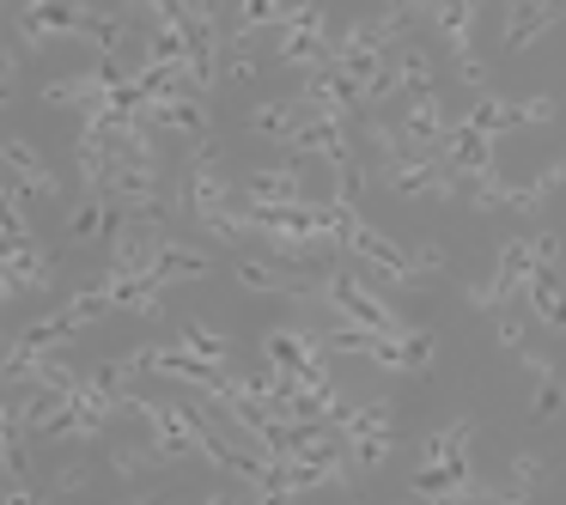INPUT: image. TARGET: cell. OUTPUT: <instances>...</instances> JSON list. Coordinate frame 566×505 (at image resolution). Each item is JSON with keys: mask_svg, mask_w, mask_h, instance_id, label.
Returning <instances> with one entry per match:
<instances>
[{"mask_svg": "<svg viewBox=\"0 0 566 505\" xmlns=\"http://www.w3.org/2000/svg\"><path fill=\"white\" fill-rule=\"evenodd\" d=\"M323 305H330L342 323H359V329H384V335H402L396 311H390V305H378V293H371V287L354 274V268H330V274H323Z\"/></svg>", "mask_w": 566, "mask_h": 505, "instance_id": "obj_1", "label": "cell"}, {"mask_svg": "<svg viewBox=\"0 0 566 505\" xmlns=\"http://www.w3.org/2000/svg\"><path fill=\"white\" fill-rule=\"evenodd\" d=\"M299 98H304V110H311V116H335V122H354V110H359V86L342 74V61L304 67Z\"/></svg>", "mask_w": 566, "mask_h": 505, "instance_id": "obj_2", "label": "cell"}, {"mask_svg": "<svg viewBox=\"0 0 566 505\" xmlns=\"http://www.w3.org/2000/svg\"><path fill=\"white\" fill-rule=\"evenodd\" d=\"M86 19H92L86 0H31V7H19V31H25L31 49L55 31H86Z\"/></svg>", "mask_w": 566, "mask_h": 505, "instance_id": "obj_3", "label": "cell"}, {"mask_svg": "<svg viewBox=\"0 0 566 505\" xmlns=\"http://www.w3.org/2000/svg\"><path fill=\"white\" fill-rule=\"evenodd\" d=\"M299 177H304V153L280 147L275 165H256V171L244 177V195H251V201H304Z\"/></svg>", "mask_w": 566, "mask_h": 505, "instance_id": "obj_4", "label": "cell"}, {"mask_svg": "<svg viewBox=\"0 0 566 505\" xmlns=\"http://www.w3.org/2000/svg\"><path fill=\"white\" fill-rule=\"evenodd\" d=\"M347 256H359V262H371L384 280H421V268H414V250H396L384 232H371L366 220L354 226V238H347Z\"/></svg>", "mask_w": 566, "mask_h": 505, "instance_id": "obj_5", "label": "cell"}, {"mask_svg": "<svg viewBox=\"0 0 566 505\" xmlns=\"http://www.w3.org/2000/svg\"><path fill=\"white\" fill-rule=\"evenodd\" d=\"M116 311H134V317H158V299H165V280L146 268V274H104Z\"/></svg>", "mask_w": 566, "mask_h": 505, "instance_id": "obj_6", "label": "cell"}, {"mask_svg": "<svg viewBox=\"0 0 566 505\" xmlns=\"http://www.w3.org/2000/svg\"><path fill=\"white\" fill-rule=\"evenodd\" d=\"M304 116H311V110H304V98H275V104H256L251 110V134H268L275 147H287L292 134L304 128Z\"/></svg>", "mask_w": 566, "mask_h": 505, "instance_id": "obj_7", "label": "cell"}, {"mask_svg": "<svg viewBox=\"0 0 566 505\" xmlns=\"http://www.w3.org/2000/svg\"><path fill=\"white\" fill-rule=\"evenodd\" d=\"M49 256L37 250L31 238H19V244H7V293H19V287H31V293H43L49 287Z\"/></svg>", "mask_w": 566, "mask_h": 505, "instance_id": "obj_8", "label": "cell"}, {"mask_svg": "<svg viewBox=\"0 0 566 505\" xmlns=\"http://www.w3.org/2000/svg\"><path fill=\"white\" fill-rule=\"evenodd\" d=\"M524 293H530V311H536V323H548V329H566V280H561V268H536Z\"/></svg>", "mask_w": 566, "mask_h": 505, "instance_id": "obj_9", "label": "cell"}, {"mask_svg": "<svg viewBox=\"0 0 566 505\" xmlns=\"http://www.w3.org/2000/svg\"><path fill=\"white\" fill-rule=\"evenodd\" d=\"M561 13H566V0H536V7H530V13L506 19V55L530 49V43H536L542 31H554V25H561Z\"/></svg>", "mask_w": 566, "mask_h": 505, "instance_id": "obj_10", "label": "cell"}, {"mask_svg": "<svg viewBox=\"0 0 566 505\" xmlns=\"http://www.w3.org/2000/svg\"><path fill=\"white\" fill-rule=\"evenodd\" d=\"M7 171L31 189V201H49L55 195V171L37 159V147H25V141H7Z\"/></svg>", "mask_w": 566, "mask_h": 505, "instance_id": "obj_11", "label": "cell"}, {"mask_svg": "<svg viewBox=\"0 0 566 505\" xmlns=\"http://www.w3.org/2000/svg\"><path fill=\"white\" fill-rule=\"evenodd\" d=\"M141 67H165V74H177V67H184V74H189V31L184 25H158L153 37H146Z\"/></svg>", "mask_w": 566, "mask_h": 505, "instance_id": "obj_12", "label": "cell"}, {"mask_svg": "<svg viewBox=\"0 0 566 505\" xmlns=\"http://www.w3.org/2000/svg\"><path fill=\"white\" fill-rule=\"evenodd\" d=\"M524 372L536 378V396H530V420H554V414H561V402H566V384L548 372V366H542L536 354H524Z\"/></svg>", "mask_w": 566, "mask_h": 505, "instance_id": "obj_13", "label": "cell"}, {"mask_svg": "<svg viewBox=\"0 0 566 505\" xmlns=\"http://www.w3.org/2000/svg\"><path fill=\"white\" fill-rule=\"evenodd\" d=\"M433 25L445 31L451 49H469V25H475V0H433Z\"/></svg>", "mask_w": 566, "mask_h": 505, "instance_id": "obj_14", "label": "cell"}, {"mask_svg": "<svg viewBox=\"0 0 566 505\" xmlns=\"http://www.w3.org/2000/svg\"><path fill=\"white\" fill-rule=\"evenodd\" d=\"M208 268H213L208 256L184 250V244H158V262H153V274H158V280H201Z\"/></svg>", "mask_w": 566, "mask_h": 505, "instance_id": "obj_15", "label": "cell"}, {"mask_svg": "<svg viewBox=\"0 0 566 505\" xmlns=\"http://www.w3.org/2000/svg\"><path fill=\"white\" fill-rule=\"evenodd\" d=\"M469 128H481V134H512V128H524V104H500V98H481V104L469 110Z\"/></svg>", "mask_w": 566, "mask_h": 505, "instance_id": "obj_16", "label": "cell"}, {"mask_svg": "<svg viewBox=\"0 0 566 505\" xmlns=\"http://www.w3.org/2000/svg\"><path fill=\"white\" fill-rule=\"evenodd\" d=\"M292 7L287 0H237V37H256L263 25H287Z\"/></svg>", "mask_w": 566, "mask_h": 505, "instance_id": "obj_17", "label": "cell"}, {"mask_svg": "<svg viewBox=\"0 0 566 505\" xmlns=\"http://www.w3.org/2000/svg\"><path fill=\"white\" fill-rule=\"evenodd\" d=\"M469 433H475V420H457V426H439L433 439L421 445V457H426V463H451V457H469Z\"/></svg>", "mask_w": 566, "mask_h": 505, "instance_id": "obj_18", "label": "cell"}, {"mask_svg": "<svg viewBox=\"0 0 566 505\" xmlns=\"http://www.w3.org/2000/svg\"><path fill=\"white\" fill-rule=\"evenodd\" d=\"M177 341H184L189 354H201V359H220V366H225V335H220V329H208V323L184 317V329H177Z\"/></svg>", "mask_w": 566, "mask_h": 505, "instance_id": "obj_19", "label": "cell"}, {"mask_svg": "<svg viewBox=\"0 0 566 505\" xmlns=\"http://www.w3.org/2000/svg\"><path fill=\"white\" fill-rule=\"evenodd\" d=\"M79 37H92V49H98V55H116V49H122V37H129V25H122V19H104V13H92Z\"/></svg>", "mask_w": 566, "mask_h": 505, "instance_id": "obj_20", "label": "cell"}, {"mask_svg": "<svg viewBox=\"0 0 566 505\" xmlns=\"http://www.w3.org/2000/svg\"><path fill=\"white\" fill-rule=\"evenodd\" d=\"M67 335H74V323L55 311V317H43V323H31V329H19L13 341H25V347H55V341H67Z\"/></svg>", "mask_w": 566, "mask_h": 505, "instance_id": "obj_21", "label": "cell"}, {"mask_svg": "<svg viewBox=\"0 0 566 505\" xmlns=\"http://www.w3.org/2000/svg\"><path fill=\"white\" fill-rule=\"evenodd\" d=\"M347 445H354V463H359V475H366V469H378L384 457H390L396 426H390V433H366V439H347Z\"/></svg>", "mask_w": 566, "mask_h": 505, "instance_id": "obj_22", "label": "cell"}, {"mask_svg": "<svg viewBox=\"0 0 566 505\" xmlns=\"http://www.w3.org/2000/svg\"><path fill=\"white\" fill-rule=\"evenodd\" d=\"M536 481H542V457H518L512 463V500H524Z\"/></svg>", "mask_w": 566, "mask_h": 505, "instance_id": "obj_23", "label": "cell"}, {"mask_svg": "<svg viewBox=\"0 0 566 505\" xmlns=\"http://www.w3.org/2000/svg\"><path fill=\"white\" fill-rule=\"evenodd\" d=\"M457 74H463V86H475V92L488 86V61H481V55H469V49L457 55Z\"/></svg>", "mask_w": 566, "mask_h": 505, "instance_id": "obj_24", "label": "cell"}, {"mask_svg": "<svg viewBox=\"0 0 566 505\" xmlns=\"http://www.w3.org/2000/svg\"><path fill=\"white\" fill-rule=\"evenodd\" d=\"M530 250H536V268H561V238H554V232L530 238Z\"/></svg>", "mask_w": 566, "mask_h": 505, "instance_id": "obj_25", "label": "cell"}, {"mask_svg": "<svg viewBox=\"0 0 566 505\" xmlns=\"http://www.w3.org/2000/svg\"><path fill=\"white\" fill-rule=\"evenodd\" d=\"M561 183H566V159H554V165H548V171H542V177H536V183H530V189H536V201H542V195H554V189H561Z\"/></svg>", "mask_w": 566, "mask_h": 505, "instance_id": "obj_26", "label": "cell"}, {"mask_svg": "<svg viewBox=\"0 0 566 505\" xmlns=\"http://www.w3.org/2000/svg\"><path fill=\"white\" fill-rule=\"evenodd\" d=\"M414 268H421V274H439V268H445V250H439V244H421V250H414Z\"/></svg>", "mask_w": 566, "mask_h": 505, "instance_id": "obj_27", "label": "cell"}, {"mask_svg": "<svg viewBox=\"0 0 566 505\" xmlns=\"http://www.w3.org/2000/svg\"><path fill=\"white\" fill-rule=\"evenodd\" d=\"M500 347H512V354H524V323H518V317H500Z\"/></svg>", "mask_w": 566, "mask_h": 505, "instance_id": "obj_28", "label": "cell"}, {"mask_svg": "<svg viewBox=\"0 0 566 505\" xmlns=\"http://www.w3.org/2000/svg\"><path fill=\"white\" fill-rule=\"evenodd\" d=\"M79 487H86V469H79V463H67L62 475H55V493H79Z\"/></svg>", "mask_w": 566, "mask_h": 505, "instance_id": "obj_29", "label": "cell"}, {"mask_svg": "<svg viewBox=\"0 0 566 505\" xmlns=\"http://www.w3.org/2000/svg\"><path fill=\"white\" fill-rule=\"evenodd\" d=\"M554 116V98H524V122H548Z\"/></svg>", "mask_w": 566, "mask_h": 505, "instance_id": "obj_30", "label": "cell"}, {"mask_svg": "<svg viewBox=\"0 0 566 505\" xmlns=\"http://www.w3.org/2000/svg\"><path fill=\"white\" fill-rule=\"evenodd\" d=\"M384 7H409V0H384Z\"/></svg>", "mask_w": 566, "mask_h": 505, "instance_id": "obj_31", "label": "cell"}]
</instances>
